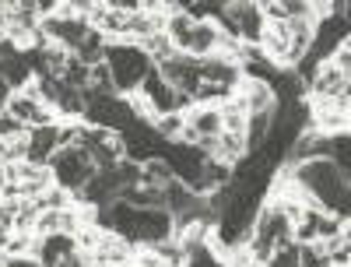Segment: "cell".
<instances>
[{"label": "cell", "mask_w": 351, "mask_h": 267, "mask_svg": "<svg viewBox=\"0 0 351 267\" xmlns=\"http://www.w3.org/2000/svg\"><path fill=\"white\" fill-rule=\"evenodd\" d=\"M99 225L116 232L130 246H158L176 235L172 215L165 207H134L127 200H112L109 207H99Z\"/></svg>", "instance_id": "obj_1"}, {"label": "cell", "mask_w": 351, "mask_h": 267, "mask_svg": "<svg viewBox=\"0 0 351 267\" xmlns=\"http://www.w3.org/2000/svg\"><path fill=\"white\" fill-rule=\"evenodd\" d=\"M291 176L299 180V187L313 197L316 207H324L334 218H348L351 215V180L330 162V159H316V162H302V165H288Z\"/></svg>", "instance_id": "obj_2"}, {"label": "cell", "mask_w": 351, "mask_h": 267, "mask_svg": "<svg viewBox=\"0 0 351 267\" xmlns=\"http://www.w3.org/2000/svg\"><path fill=\"white\" fill-rule=\"evenodd\" d=\"M291 243H295V225H291V218L281 211L274 200H263L260 215H256V222H253V232H250L246 250L253 253L256 264H267L278 250H285V246H291Z\"/></svg>", "instance_id": "obj_3"}, {"label": "cell", "mask_w": 351, "mask_h": 267, "mask_svg": "<svg viewBox=\"0 0 351 267\" xmlns=\"http://www.w3.org/2000/svg\"><path fill=\"white\" fill-rule=\"evenodd\" d=\"M106 67L112 74L116 84V95H134L141 92V84L148 81V74L155 71V60L144 53L137 43H109L106 49Z\"/></svg>", "instance_id": "obj_4"}, {"label": "cell", "mask_w": 351, "mask_h": 267, "mask_svg": "<svg viewBox=\"0 0 351 267\" xmlns=\"http://www.w3.org/2000/svg\"><path fill=\"white\" fill-rule=\"evenodd\" d=\"M218 28L225 36L239 39L243 46H260L263 32H267V14H263V4L236 0V4H225V14L218 18Z\"/></svg>", "instance_id": "obj_5"}, {"label": "cell", "mask_w": 351, "mask_h": 267, "mask_svg": "<svg viewBox=\"0 0 351 267\" xmlns=\"http://www.w3.org/2000/svg\"><path fill=\"white\" fill-rule=\"evenodd\" d=\"M49 172H53V183H56V187H64L67 194H74V197H77L88 183H92V176H95L99 169H95L92 155H88L84 148L67 144V148H60V152L53 155Z\"/></svg>", "instance_id": "obj_6"}, {"label": "cell", "mask_w": 351, "mask_h": 267, "mask_svg": "<svg viewBox=\"0 0 351 267\" xmlns=\"http://www.w3.org/2000/svg\"><path fill=\"white\" fill-rule=\"evenodd\" d=\"M134 120L137 116H134V109L123 95H92V92H84V124L88 127L123 134Z\"/></svg>", "instance_id": "obj_7"}, {"label": "cell", "mask_w": 351, "mask_h": 267, "mask_svg": "<svg viewBox=\"0 0 351 267\" xmlns=\"http://www.w3.org/2000/svg\"><path fill=\"white\" fill-rule=\"evenodd\" d=\"M165 162H169V169H172V176H176V183H183V187L197 190L200 176H204V165H208V155H204L197 144L176 141V144H169Z\"/></svg>", "instance_id": "obj_8"}, {"label": "cell", "mask_w": 351, "mask_h": 267, "mask_svg": "<svg viewBox=\"0 0 351 267\" xmlns=\"http://www.w3.org/2000/svg\"><path fill=\"white\" fill-rule=\"evenodd\" d=\"M141 95L148 99V106L155 109V120H158V116H165V113H186V109L193 106L186 95H180V92H176V88L158 74V67L148 74V81L141 84Z\"/></svg>", "instance_id": "obj_9"}, {"label": "cell", "mask_w": 351, "mask_h": 267, "mask_svg": "<svg viewBox=\"0 0 351 267\" xmlns=\"http://www.w3.org/2000/svg\"><path fill=\"white\" fill-rule=\"evenodd\" d=\"M4 113H11L18 124H25L28 130H36V127H49V124H56V113L36 95V92H11V99H8V106H4Z\"/></svg>", "instance_id": "obj_10"}, {"label": "cell", "mask_w": 351, "mask_h": 267, "mask_svg": "<svg viewBox=\"0 0 351 267\" xmlns=\"http://www.w3.org/2000/svg\"><path fill=\"white\" fill-rule=\"evenodd\" d=\"M134 250H137V246H130L127 240H120L116 232L102 229L99 243L88 250V253H81V257H84L88 264H95V267H127V264L134 260Z\"/></svg>", "instance_id": "obj_11"}, {"label": "cell", "mask_w": 351, "mask_h": 267, "mask_svg": "<svg viewBox=\"0 0 351 267\" xmlns=\"http://www.w3.org/2000/svg\"><path fill=\"white\" fill-rule=\"evenodd\" d=\"M232 99H236V102L246 109V116L274 113V106H278V99H274V92H271V84H267V81H253V78H243L239 88L232 92Z\"/></svg>", "instance_id": "obj_12"}, {"label": "cell", "mask_w": 351, "mask_h": 267, "mask_svg": "<svg viewBox=\"0 0 351 267\" xmlns=\"http://www.w3.org/2000/svg\"><path fill=\"white\" fill-rule=\"evenodd\" d=\"M64 148V137H60V124H49V127H36L28 130V155L25 162L32 165H49L53 155Z\"/></svg>", "instance_id": "obj_13"}, {"label": "cell", "mask_w": 351, "mask_h": 267, "mask_svg": "<svg viewBox=\"0 0 351 267\" xmlns=\"http://www.w3.org/2000/svg\"><path fill=\"white\" fill-rule=\"evenodd\" d=\"M71 257H77V240H74V235H64V232L39 235V253H36V260H39L43 267H64Z\"/></svg>", "instance_id": "obj_14"}, {"label": "cell", "mask_w": 351, "mask_h": 267, "mask_svg": "<svg viewBox=\"0 0 351 267\" xmlns=\"http://www.w3.org/2000/svg\"><path fill=\"white\" fill-rule=\"evenodd\" d=\"M299 264L302 267H334L324 243H299Z\"/></svg>", "instance_id": "obj_15"}, {"label": "cell", "mask_w": 351, "mask_h": 267, "mask_svg": "<svg viewBox=\"0 0 351 267\" xmlns=\"http://www.w3.org/2000/svg\"><path fill=\"white\" fill-rule=\"evenodd\" d=\"M263 267H302V264H299V243H291V246L278 250Z\"/></svg>", "instance_id": "obj_16"}, {"label": "cell", "mask_w": 351, "mask_h": 267, "mask_svg": "<svg viewBox=\"0 0 351 267\" xmlns=\"http://www.w3.org/2000/svg\"><path fill=\"white\" fill-rule=\"evenodd\" d=\"M25 134H28L25 124H18L11 113H0V137H4V141H18V137H25Z\"/></svg>", "instance_id": "obj_17"}, {"label": "cell", "mask_w": 351, "mask_h": 267, "mask_svg": "<svg viewBox=\"0 0 351 267\" xmlns=\"http://www.w3.org/2000/svg\"><path fill=\"white\" fill-rule=\"evenodd\" d=\"M4 267H43V264H39L36 257H8Z\"/></svg>", "instance_id": "obj_18"}]
</instances>
